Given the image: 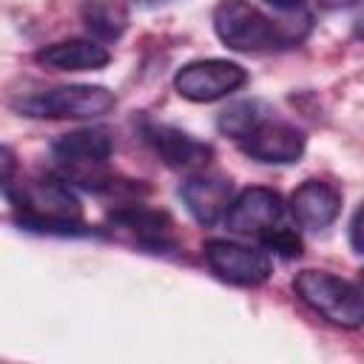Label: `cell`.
I'll return each instance as SVG.
<instances>
[{
	"label": "cell",
	"instance_id": "7a4b0ae2",
	"mask_svg": "<svg viewBox=\"0 0 364 364\" xmlns=\"http://www.w3.org/2000/svg\"><path fill=\"white\" fill-rule=\"evenodd\" d=\"M213 28L228 48L245 51V54L282 48L301 37L296 34V28L262 14L256 6L245 0H222L213 11Z\"/></svg>",
	"mask_w": 364,
	"mask_h": 364
},
{
	"label": "cell",
	"instance_id": "9a60e30c",
	"mask_svg": "<svg viewBox=\"0 0 364 364\" xmlns=\"http://www.w3.org/2000/svg\"><path fill=\"white\" fill-rule=\"evenodd\" d=\"M82 20L100 40H117L128 28V9L122 0H85Z\"/></svg>",
	"mask_w": 364,
	"mask_h": 364
},
{
	"label": "cell",
	"instance_id": "8992f818",
	"mask_svg": "<svg viewBox=\"0 0 364 364\" xmlns=\"http://www.w3.org/2000/svg\"><path fill=\"white\" fill-rule=\"evenodd\" d=\"M247 82V71L230 60H193L182 65L173 77V88L179 97L191 102H213Z\"/></svg>",
	"mask_w": 364,
	"mask_h": 364
},
{
	"label": "cell",
	"instance_id": "e0dca14e",
	"mask_svg": "<svg viewBox=\"0 0 364 364\" xmlns=\"http://www.w3.org/2000/svg\"><path fill=\"white\" fill-rule=\"evenodd\" d=\"M262 245H264L267 250L284 256V259H293V256L301 253V239L296 236V230L282 228V225H276L273 230H267V233L262 236Z\"/></svg>",
	"mask_w": 364,
	"mask_h": 364
},
{
	"label": "cell",
	"instance_id": "8fae6325",
	"mask_svg": "<svg viewBox=\"0 0 364 364\" xmlns=\"http://www.w3.org/2000/svg\"><path fill=\"white\" fill-rule=\"evenodd\" d=\"M179 193L196 222L213 225L225 216V210L233 199V182L219 173H199V176H191L188 182H182Z\"/></svg>",
	"mask_w": 364,
	"mask_h": 364
},
{
	"label": "cell",
	"instance_id": "5bb4252c",
	"mask_svg": "<svg viewBox=\"0 0 364 364\" xmlns=\"http://www.w3.org/2000/svg\"><path fill=\"white\" fill-rule=\"evenodd\" d=\"M122 230H128L139 245H148L154 250H165L173 245V225L168 219V213L159 210H148L139 205L122 208L111 216Z\"/></svg>",
	"mask_w": 364,
	"mask_h": 364
},
{
	"label": "cell",
	"instance_id": "5b68a950",
	"mask_svg": "<svg viewBox=\"0 0 364 364\" xmlns=\"http://www.w3.org/2000/svg\"><path fill=\"white\" fill-rule=\"evenodd\" d=\"M111 136L102 128H80L71 134H63L51 151L57 165L63 168L65 179L82 182L85 188H97L105 179V162L111 156Z\"/></svg>",
	"mask_w": 364,
	"mask_h": 364
},
{
	"label": "cell",
	"instance_id": "ac0fdd59",
	"mask_svg": "<svg viewBox=\"0 0 364 364\" xmlns=\"http://www.w3.org/2000/svg\"><path fill=\"white\" fill-rule=\"evenodd\" d=\"M14 173H17V156L11 148L0 145V188L9 185L14 179Z\"/></svg>",
	"mask_w": 364,
	"mask_h": 364
},
{
	"label": "cell",
	"instance_id": "2e32d148",
	"mask_svg": "<svg viewBox=\"0 0 364 364\" xmlns=\"http://www.w3.org/2000/svg\"><path fill=\"white\" fill-rule=\"evenodd\" d=\"M262 117H267V111H264L262 102H250V100L233 102L230 108H225V111L219 114V128H222L228 136H233V139L239 142Z\"/></svg>",
	"mask_w": 364,
	"mask_h": 364
},
{
	"label": "cell",
	"instance_id": "277c9868",
	"mask_svg": "<svg viewBox=\"0 0 364 364\" xmlns=\"http://www.w3.org/2000/svg\"><path fill=\"white\" fill-rule=\"evenodd\" d=\"M117 97L105 85H57L14 102L26 117L37 119H94L114 108Z\"/></svg>",
	"mask_w": 364,
	"mask_h": 364
},
{
	"label": "cell",
	"instance_id": "44dd1931",
	"mask_svg": "<svg viewBox=\"0 0 364 364\" xmlns=\"http://www.w3.org/2000/svg\"><path fill=\"white\" fill-rule=\"evenodd\" d=\"M350 233H353V247L358 250L361 245H358V210H355V216H353V222H350Z\"/></svg>",
	"mask_w": 364,
	"mask_h": 364
},
{
	"label": "cell",
	"instance_id": "ffe728a7",
	"mask_svg": "<svg viewBox=\"0 0 364 364\" xmlns=\"http://www.w3.org/2000/svg\"><path fill=\"white\" fill-rule=\"evenodd\" d=\"M358 0H318V6L321 9H350V6H355Z\"/></svg>",
	"mask_w": 364,
	"mask_h": 364
},
{
	"label": "cell",
	"instance_id": "30bf717a",
	"mask_svg": "<svg viewBox=\"0 0 364 364\" xmlns=\"http://www.w3.org/2000/svg\"><path fill=\"white\" fill-rule=\"evenodd\" d=\"M145 139L159 154V159L173 171L193 173V171H202L213 159V148L208 142H202L173 125H148Z\"/></svg>",
	"mask_w": 364,
	"mask_h": 364
},
{
	"label": "cell",
	"instance_id": "ba28073f",
	"mask_svg": "<svg viewBox=\"0 0 364 364\" xmlns=\"http://www.w3.org/2000/svg\"><path fill=\"white\" fill-rule=\"evenodd\" d=\"M284 216V205L282 196L270 188H247L239 196L230 199L228 210H225V225L230 233L239 236H264L267 230H273L276 225H282Z\"/></svg>",
	"mask_w": 364,
	"mask_h": 364
},
{
	"label": "cell",
	"instance_id": "d6986e66",
	"mask_svg": "<svg viewBox=\"0 0 364 364\" xmlns=\"http://www.w3.org/2000/svg\"><path fill=\"white\" fill-rule=\"evenodd\" d=\"M264 3H270V6L279 9V11H296V9H301L304 0H264Z\"/></svg>",
	"mask_w": 364,
	"mask_h": 364
},
{
	"label": "cell",
	"instance_id": "7c38bea8",
	"mask_svg": "<svg viewBox=\"0 0 364 364\" xmlns=\"http://www.w3.org/2000/svg\"><path fill=\"white\" fill-rule=\"evenodd\" d=\"M290 210L296 216V222L307 230H321L327 225L336 222L338 210H341V193L321 179H307L301 182L293 196H290Z\"/></svg>",
	"mask_w": 364,
	"mask_h": 364
},
{
	"label": "cell",
	"instance_id": "9c48e42d",
	"mask_svg": "<svg viewBox=\"0 0 364 364\" xmlns=\"http://www.w3.org/2000/svg\"><path fill=\"white\" fill-rule=\"evenodd\" d=\"M242 151L256 159V162H273V165H284V162H296L304 154V134L284 122V119H273V117H262L242 139H239Z\"/></svg>",
	"mask_w": 364,
	"mask_h": 364
},
{
	"label": "cell",
	"instance_id": "3957f363",
	"mask_svg": "<svg viewBox=\"0 0 364 364\" xmlns=\"http://www.w3.org/2000/svg\"><path fill=\"white\" fill-rule=\"evenodd\" d=\"M299 299L330 324L355 330L364 321V301L358 284L338 279L327 270H301L293 282Z\"/></svg>",
	"mask_w": 364,
	"mask_h": 364
},
{
	"label": "cell",
	"instance_id": "6da1fadb",
	"mask_svg": "<svg viewBox=\"0 0 364 364\" xmlns=\"http://www.w3.org/2000/svg\"><path fill=\"white\" fill-rule=\"evenodd\" d=\"M11 205L17 222L31 230L71 233L82 228V205L68 182L57 176H34L17 182L11 188Z\"/></svg>",
	"mask_w": 364,
	"mask_h": 364
},
{
	"label": "cell",
	"instance_id": "4fadbf2b",
	"mask_svg": "<svg viewBox=\"0 0 364 364\" xmlns=\"http://www.w3.org/2000/svg\"><path fill=\"white\" fill-rule=\"evenodd\" d=\"M34 60L54 71H97V68L108 65L111 54L97 40L74 37V40H60V43L43 46L34 54Z\"/></svg>",
	"mask_w": 364,
	"mask_h": 364
},
{
	"label": "cell",
	"instance_id": "52a82bcc",
	"mask_svg": "<svg viewBox=\"0 0 364 364\" xmlns=\"http://www.w3.org/2000/svg\"><path fill=\"white\" fill-rule=\"evenodd\" d=\"M205 262L210 264V270L239 287H253L270 279V256L259 247L250 245H239V242H228V239H210L205 245Z\"/></svg>",
	"mask_w": 364,
	"mask_h": 364
}]
</instances>
